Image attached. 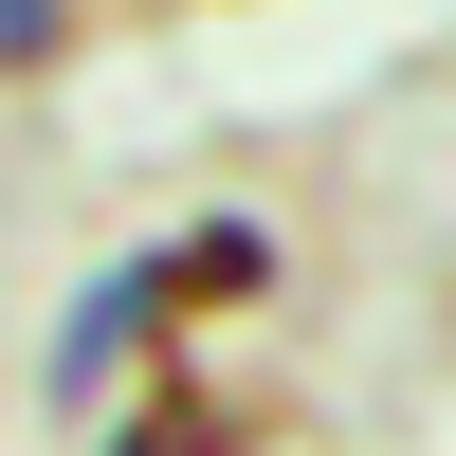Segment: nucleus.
<instances>
[{"label":"nucleus","instance_id":"f257e3e1","mask_svg":"<svg viewBox=\"0 0 456 456\" xmlns=\"http://www.w3.org/2000/svg\"><path fill=\"white\" fill-rule=\"evenodd\" d=\"M37 19H55V0H0V37H37Z\"/></svg>","mask_w":456,"mask_h":456}]
</instances>
